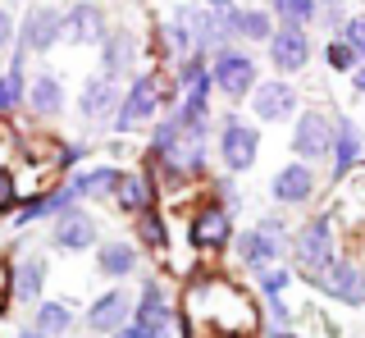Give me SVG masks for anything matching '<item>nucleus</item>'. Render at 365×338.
Instances as JSON below:
<instances>
[{
  "mask_svg": "<svg viewBox=\"0 0 365 338\" xmlns=\"http://www.w3.org/2000/svg\"><path fill=\"white\" fill-rule=\"evenodd\" d=\"M96 242H101V224L87 206H68L51 220V247L55 252L78 256V252H96Z\"/></svg>",
  "mask_w": 365,
  "mask_h": 338,
  "instance_id": "4468645a",
  "label": "nucleus"
},
{
  "mask_svg": "<svg viewBox=\"0 0 365 338\" xmlns=\"http://www.w3.org/2000/svg\"><path fill=\"white\" fill-rule=\"evenodd\" d=\"M265 60L279 78H297L306 73V64L315 60V41L311 28H274V37L265 41Z\"/></svg>",
  "mask_w": 365,
  "mask_h": 338,
  "instance_id": "9b49d317",
  "label": "nucleus"
},
{
  "mask_svg": "<svg viewBox=\"0 0 365 338\" xmlns=\"http://www.w3.org/2000/svg\"><path fill=\"white\" fill-rule=\"evenodd\" d=\"M319 60H324L329 73H356V51L347 46L342 37H324V46H319Z\"/></svg>",
  "mask_w": 365,
  "mask_h": 338,
  "instance_id": "f704fd0d",
  "label": "nucleus"
},
{
  "mask_svg": "<svg viewBox=\"0 0 365 338\" xmlns=\"http://www.w3.org/2000/svg\"><path fill=\"white\" fill-rule=\"evenodd\" d=\"M68 206H78V201L68 197L64 183L41 188V193H28V197H23V206L14 210V229L23 233V229H32V224H41V220H55V215H60V210H68Z\"/></svg>",
  "mask_w": 365,
  "mask_h": 338,
  "instance_id": "bb28decb",
  "label": "nucleus"
},
{
  "mask_svg": "<svg viewBox=\"0 0 365 338\" xmlns=\"http://www.w3.org/2000/svg\"><path fill=\"white\" fill-rule=\"evenodd\" d=\"M269 14L279 28H311L319 19V0H269Z\"/></svg>",
  "mask_w": 365,
  "mask_h": 338,
  "instance_id": "473e14b6",
  "label": "nucleus"
},
{
  "mask_svg": "<svg viewBox=\"0 0 365 338\" xmlns=\"http://www.w3.org/2000/svg\"><path fill=\"white\" fill-rule=\"evenodd\" d=\"M133 233H137V247H142L146 256H155V261H169V220H165V210L151 206V210H142V215L133 220Z\"/></svg>",
  "mask_w": 365,
  "mask_h": 338,
  "instance_id": "2f4dec72",
  "label": "nucleus"
},
{
  "mask_svg": "<svg viewBox=\"0 0 365 338\" xmlns=\"http://www.w3.org/2000/svg\"><path fill=\"white\" fill-rule=\"evenodd\" d=\"M315 193H319V169L306 165V160H288L283 169H274V178H269V197H274V206H283V210L311 206Z\"/></svg>",
  "mask_w": 365,
  "mask_h": 338,
  "instance_id": "2eb2a0df",
  "label": "nucleus"
},
{
  "mask_svg": "<svg viewBox=\"0 0 365 338\" xmlns=\"http://www.w3.org/2000/svg\"><path fill=\"white\" fill-rule=\"evenodd\" d=\"M114 183H119V165H87V169H73L64 178L68 197L83 206V201H110L114 197Z\"/></svg>",
  "mask_w": 365,
  "mask_h": 338,
  "instance_id": "cd10ccee",
  "label": "nucleus"
},
{
  "mask_svg": "<svg viewBox=\"0 0 365 338\" xmlns=\"http://www.w3.org/2000/svg\"><path fill=\"white\" fill-rule=\"evenodd\" d=\"M114 210H123L128 220H137L142 210L160 206V188L151 183V174H146L142 165L137 169H119V183H114Z\"/></svg>",
  "mask_w": 365,
  "mask_h": 338,
  "instance_id": "412c9836",
  "label": "nucleus"
},
{
  "mask_svg": "<svg viewBox=\"0 0 365 338\" xmlns=\"http://www.w3.org/2000/svg\"><path fill=\"white\" fill-rule=\"evenodd\" d=\"M110 37V14L96 0H73L64 9V41L68 46H101Z\"/></svg>",
  "mask_w": 365,
  "mask_h": 338,
  "instance_id": "6ab92c4d",
  "label": "nucleus"
},
{
  "mask_svg": "<svg viewBox=\"0 0 365 338\" xmlns=\"http://www.w3.org/2000/svg\"><path fill=\"white\" fill-rule=\"evenodd\" d=\"M28 110L32 119H60L64 110H68V92H64V78L55 73V69H37L32 73V83H28Z\"/></svg>",
  "mask_w": 365,
  "mask_h": 338,
  "instance_id": "5701e85b",
  "label": "nucleus"
},
{
  "mask_svg": "<svg viewBox=\"0 0 365 338\" xmlns=\"http://www.w3.org/2000/svg\"><path fill=\"white\" fill-rule=\"evenodd\" d=\"M14 37H19V14L0 5V55H5V51H14Z\"/></svg>",
  "mask_w": 365,
  "mask_h": 338,
  "instance_id": "79ce46f5",
  "label": "nucleus"
},
{
  "mask_svg": "<svg viewBox=\"0 0 365 338\" xmlns=\"http://www.w3.org/2000/svg\"><path fill=\"white\" fill-rule=\"evenodd\" d=\"M288 256H292V270L302 279H315L319 270L334 265L342 256V229H338L334 210H315L311 220L297 224L288 233Z\"/></svg>",
  "mask_w": 365,
  "mask_h": 338,
  "instance_id": "7ed1b4c3",
  "label": "nucleus"
},
{
  "mask_svg": "<svg viewBox=\"0 0 365 338\" xmlns=\"http://www.w3.org/2000/svg\"><path fill=\"white\" fill-rule=\"evenodd\" d=\"M351 96L365 101V64H356V73H351Z\"/></svg>",
  "mask_w": 365,
  "mask_h": 338,
  "instance_id": "37998d69",
  "label": "nucleus"
},
{
  "mask_svg": "<svg viewBox=\"0 0 365 338\" xmlns=\"http://www.w3.org/2000/svg\"><path fill=\"white\" fill-rule=\"evenodd\" d=\"M182 329H210V334H260L265 315L260 302L237 284L233 275H220L210 265H192L182 279Z\"/></svg>",
  "mask_w": 365,
  "mask_h": 338,
  "instance_id": "f257e3e1",
  "label": "nucleus"
},
{
  "mask_svg": "<svg viewBox=\"0 0 365 338\" xmlns=\"http://www.w3.org/2000/svg\"><path fill=\"white\" fill-rule=\"evenodd\" d=\"M347 19H351V5H347V0H319V19H315V24L324 28L329 37H338Z\"/></svg>",
  "mask_w": 365,
  "mask_h": 338,
  "instance_id": "e433bc0d",
  "label": "nucleus"
},
{
  "mask_svg": "<svg viewBox=\"0 0 365 338\" xmlns=\"http://www.w3.org/2000/svg\"><path fill=\"white\" fill-rule=\"evenodd\" d=\"M68 338H73V334H68ZM91 338H96V334H91Z\"/></svg>",
  "mask_w": 365,
  "mask_h": 338,
  "instance_id": "09e8293b",
  "label": "nucleus"
},
{
  "mask_svg": "<svg viewBox=\"0 0 365 338\" xmlns=\"http://www.w3.org/2000/svg\"><path fill=\"white\" fill-rule=\"evenodd\" d=\"M0 73H5V69H0Z\"/></svg>",
  "mask_w": 365,
  "mask_h": 338,
  "instance_id": "8fccbe9b",
  "label": "nucleus"
},
{
  "mask_svg": "<svg viewBox=\"0 0 365 338\" xmlns=\"http://www.w3.org/2000/svg\"><path fill=\"white\" fill-rule=\"evenodd\" d=\"M28 329H37L46 338H68L78 329V302L68 297H41L37 307H32V324Z\"/></svg>",
  "mask_w": 365,
  "mask_h": 338,
  "instance_id": "c756f323",
  "label": "nucleus"
},
{
  "mask_svg": "<svg viewBox=\"0 0 365 338\" xmlns=\"http://www.w3.org/2000/svg\"><path fill=\"white\" fill-rule=\"evenodd\" d=\"M247 106L260 123H288L302 110V87H292V78H260Z\"/></svg>",
  "mask_w": 365,
  "mask_h": 338,
  "instance_id": "f8f14e48",
  "label": "nucleus"
},
{
  "mask_svg": "<svg viewBox=\"0 0 365 338\" xmlns=\"http://www.w3.org/2000/svg\"><path fill=\"white\" fill-rule=\"evenodd\" d=\"M187 24H192V37H197V51H205V55H215V51H224V46H237L233 32H228L224 9L187 5Z\"/></svg>",
  "mask_w": 365,
  "mask_h": 338,
  "instance_id": "c85d7f7f",
  "label": "nucleus"
},
{
  "mask_svg": "<svg viewBox=\"0 0 365 338\" xmlns=\"http://www.w3.org/2000/svg\"><path fill=\"white\" fill-rule=\"evenodd\" d=\"M142 270V247L133 238H101L96 242V275L119 284V279H133Z\"/></svg>",
  "mask_w": 365,
  "mask_h": 338,
  "instance_id": "b1692460",
  "label": "nucleus"
},
{
  "mask_svg": "<svg viewBox=\"0 0 365 338\" xmlns=\"http://www.w3.org/2000/svg\"><path fill=\"white\" fill-rule=\"evenodd\" d=\"M260 315H265L269 329H292V307H288V297H265V302H260ZM265 324H260V329H265Z\"/></svg>",
  "mask_w": 365,
  "mask_h": 338,
  "instance_id": "ea45409f",
  "label": "nucleus"
},
{
  "mask_svg": "<svg viewBox=\"0 0 365 338\" xmlns=\"http://www.w3.org/2000/svg\"><path fill=\"white\" fill-rule=\"evenodd\" d=\"M28 83H32L28 55L9 51V64H5V73H0V119H19V110L28 106Z\"/></svg>",
  "mask_w": 365,
  "mask_h": 338,
  "instance_id": "7c9ffc66",
  "label": "nucleus"
},
{
  "mask_svg": "<svg viewBox=\"0 0 365 338\" xmlns=\"http://www.w3.org/2000/svg\"><path fill=\"white\" fill-rule=\"evenodd\" d=\"M137 64H142V37L133 28H110V37L101 41V69L96 73L114 78V83H128V78L142 73Z\"/></svg>",
  "mask_w": 365,
  "mask_h": 338,
  "instance_id": "a211bd4d",
  "label": "nucleus"
},
{
  "mask_svg": "<svg viewBox=\"0 0 365 338\" xmlns=\"http://www.w3.org/2000/svg\"><path fill=\"white\" fill-rule=\"evenodd\" d=\"M256 275V292L260 297H283V292L292 288V279H297V270L292 265H260V270H251Z\"/></svg>",
  "mask_w": 365,
  "mask_h": 338,
  "instance_id": "72a5a7b5",
  "label": "nucleus"
},
{
  "mask_svg": "<svg viewBox=\"0 0 365 338\" xmlns=\"http://www.w3.org/2000/svg\"><path fill=\"white\" fill-rule=\"evenodd\" d=\"M64 41V9L60 5H46V0H37V5H28V14H19V37H14V51L19 55H51L55 46Z\"/></svg>",
  "mask_w": 365,
  "mask_h": 338,
  "instance_id": "1a4fd4ad",
  "label": "nucleus"
},
{
  "mask_svg": "<svg viewBox=\"0 0 365 338\" xmlns=\"http://www.w3.org/2000/svg\"><path fill=\"white\" fill-rule=\"evenodd\" d=\"M201 5H210V9H233L237 0H201Z\"/></svg>",
  "mask_w": 365,
  "mask_h": 338,
  "instance_id": "a18cd8bd",
  "label": "nucleus"
},
{
  "mask_svg": "<svg viewBox=\"0 0 365 338\" xmlns=\"http://www.w3.org/2000/svg\"><path fill=\"white\" fill-rule=\"evenodd\" d=\"M338 37L347 41V46L356 51V60L365 64V9H361V14H351L347 24H342V32H338Z\"/></svg>",
  "mask_w": 365,
  "mask_h": 338,
  "instance_id": "a19ab883",
  "label": "nucleus"
},
{
  "mask_svg": "<svg viewBox=\"0 0 365 338\" xmlns=\"http://www.w3.org/2000/svg\"><path fill=\"white\" fill-rule=\"evenodd\" d=\"M224 19H228V32H233L237 46H265L274 37V28H279L265 5H233V9H224Z\"/></svg>",
  "mask_w": 365,
  "mask_h": 338,
  "instance_id": "a878e982",
  "label": "nucleus"
},
{
  "mask_svg": "<svg viewBox=\"0 0 365 338\" xmlns=\"http://www.w3.org/2000/svg\"><path fill=\"white\" fill-rule=\"evenodd\" d=\"M288 233L292 224L283 215V206L265 210V215H256L251 229H237L233 233V256L242 270H260V265H279L283 256H288Z\"/></svg>",
  "mask_w": 365,
  "mask_h": 338,
  "instance_id": "20e7f679",
  "label": "nucleus"
},
{
  "mask_svg": "<svg viewBox=\"0 0 365 338\" xmlns=\"http://www.w3.org/2000/svg\"><path fill=\"white\" fill-rule=\"evenodd\" d=\"M210 78H215V92H220L228 106H242L260 83V64L247 46H224V51L210 55Z\"/></svg>",
  "mask_w": 365,
  "mask_h": 338,
  "instance_id": "6e6552de",
  "label": "nucleus"
},
{
  "mask_svg": "<svg viewBox=\"0 0 365 338\" xmlns=\"http://www.w3.org/2000/svg\"><path fill=\"white\" fill-rule=\"evenodd\" d=\"M23 160V142H19V123L0 119V169H14Z\"/></svg>",
  "mask_w": 365,
  "mask_h": 338,
  "instance_id": "c9c22d12",
  "label": "nucleus"
},
{
  "mask_svg": "<svg viewBox=\"0 0 365 338\" xmlns=\"http://www.w3.org/2000/svg\"><path fill=\"white\" fill-rule=\"evenodd\" d=\"M233 210H224L220 201L210 197V183H205V197L192 201V215H187V247L197 256H224L233 247Z\"/></svg>",
  "mask_w": 365,
  "mask_h": 338,
  "instance_id": "39448f33",
  "label": "nucleus"
},
{
  "mask_svg": "<svg viewBox=\"0 0 365 338\" xmlns=\"http://www.w3.org/2000/svg\"><path fill=\"white\" fill-rule=\"evenodd\" d=\"M365 160V133L351 123L347 115H338V133H334V151H329V183H342Z\"/></svg>",
  "mask_w": 365,
  "mask_h": 338,
  "instance_id": "393cba45",
  "label": "nucleus"
},
{
  "mask_svg": "<svg viewBox=\"0 0 365 338\" xmlns=\"http://www.w3.org/2000/svg\"><path fill=\"white\" fill-rule=\"evenodd\" d=\"M311 284L324 292V297L342 302V307H365V261L351 247H342V256L329 270H319Z\"/></svg>",
  "mask_w": 365,
  "mask_h": 338,
  "instance_id": "9d476101",
  "label": "nucleus"
},
{
  "mask_svg": "<svg viewBox=\"0 0 365 338\" xmlns=\"http://www.w3.org/2000/svg\"><path fill=\"white\" fill-rule=\"evenodd\" d=\"M23 206V183H19V169H0V215H14Z\"/></svg>",
  "mask_w": 365,
  "mask_h": 338,
  "instance_id": "58836bf2",
  "label": "nucleus"
},
{
  "mask_svg": "<svg viewBox=\"0 0 365 338\" xmlns=\"http://www.w3.org/2000/svg\"><path fill=\"white\" fill-rule=\"evenodd\" d=\"M28 5H37V0H28Z\"/></svg>",
  "mask_w": 365,
  "mask_h": 338,
  "instance_id": "de8ad7c7",
  "label": "nucleus"
},
{
  "mask_svg": "<svg viewBox=\"0 0 365 338\" xmlns=\"http://www.w3.org/2000/svg\"><path fill=\"white\" fill-rule=\"evenodd\" d=\"M133 292L128 288H119V284H110L106 292H96L91 297V307L83 311V320H87V329L96 334V338H114L123 329V324L133 320Z\"/></svg>",
  "mask_w": 365,
  "mask_h": 338,
  "instance_id": "f3484780",
  "label": "nucleus"
},
{
  "mask_svg": "<svg viewBox=\"0 0 365 338\" xmlns=\"http://www.w3.org/2000/svg\"><path fill=\"white\" fill-rule=\"evenodd\" d=\"M334 133H338L334 106H319V101L302 106L292 115V155H297V160H306V165L329 160V151H334Z\"/></svg>",
  "mask_w": 365,
  "mask_h": 338,
  "instance_id": "0eeeda50",
  "label": "nucleus"
},
{
  "mask_svg": "<svg viewBox=\"0 0 365 338\" xmlns=\"http://www.w3.org/2000/svg\"><path fill=\"white\" fill-rule=\"evenodd\" d=\"M19 338H46V334H37V329H23V334H19Z\"/></svg>",
  "mask_w": 365,
  "mask_h": 338,
  "instance_id": "49530a36",
  "label": "nucleus"
},
{
  "mask_svg": "<svg viewBox=\"0 0 365 338\" xmlns=\"http://www.w3.org/2000/svg\"><path fill=\"white\" fill-rule=\"evenodd\" d=\"M46 279H51V261L41 252H28L9 265V302L14 307H37L46 297Z\"/></svg>",
  "mask_w": 365,
  "mask_h": 338,
  "instance_id": "aec40b11",
  "label": "nucleus"
},
{
  "mask_svg": "<svg viewBox=\"0 0 365 338\" xmlns=\"http://www.w3.org/2000/svg\"><path fill=\"white\" fill-rule=\"evenodd\" d=\"M133 320H155V324H178V329H182L174 292L165 288L160 275H142V288H137V302H133Z\"/></svg>",
  "mask_w": 365,
  "mask_h": 338,
  "instance_id": "4be33fe9",
  "label": "nucleus"
},
{
  "mask_svg": "<svg viewBox=\"0 0 365 338\" xmlns=\"http://www.w3.org/2000/svg\"><path fill=\"white\" fill-rule=\"evenodd\" d=\"M210 197L220 201L224 210H233V215L242 210V188H237V178H233V174H220V178H210Z\"/></svg>",
  "mask_w": 365,
  "mask_h": 338,
  "instance_id": "4c0bfd02",
  "label": "nucleus"
},
{
  "mask_svg": "<svg viewBox=\"0 0 365 338\" xmlns=\"http://www.w3.org/2000/svg\"><path fill=\"white\" fill-rule=\"evenodd\" d=\"M119 101H123V83H114L106 73H91L83 87H78V115L91 128H110L114 115H119Z\"/></svg>",
  "mask_w": 365,
  "mask_h": 338,
  "instance_id": "dca6fc26",
  "label": "nucleus"
},
{
  "mask_svg": "<svg viewBox=\"0 0 365 338\" xmlns=\"http://www.w3.org/2000/svg\"><path fill=\"white\" fill-rule=\"evenodd\" d=\"M215 155H220L224 174H247V169H256L260 160V128L242 115H220L215 119Z\"/></svg>",
  "mask_w": 365,
  "mask_h": 338,
  "instance_id": "423d86ee",
  "label": "nucleus"
},
{
  "mask_svg": "<svg viewBox=\"0 0 365 338\" xmlns=\"http://www.w3.org/2000/svg\"><path fill=\"white\" fill-rule=\"evenodd\" d=\"M178 106V87L165 78V69H146L123 83V101H119V115H114L110 133H119V138H128V133H142L146 123H155L160 115H169V110Z\"/></svg>",
  "mask_w": 365,
  "mask_h": 338,
  "instance_id": "f03ea898",
  "label": "nucleus"
},
{
  "mask_svg": "<svg viewBox=\"0 0 365 338\" xmlns=\"http://www.w3.org/2000/svg\"><path fill=\"white\" fill-rule=\"evenodd\" d=\"M197 51V37H192V24H187V5L169 9V19H160V24L151 28V55L160 69H174V64L182 60V55Z\"/></svg>",
  "mask_w": 365,
  "mask_h": 338,
  "instance_id": "ddd939ff",
  "label": "nucleus"
},
{
  "mask_svg": "<svg viewBox=\"0 0 365 338\" xmlns=\"http://www.w3.org/2000/svg\"><path fill=\"white\" fill-rule=\"evenodd\" d=\"M256 338H302V334H297V329H269V324H265Z\"/></svg>",
  "mask_w": 365,
  "mask_h": 338,
  "instance_id": "c03bdc74",
  "label": "nucleus"
}]
</instances>
